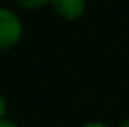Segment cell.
Segmentation results:
<instances>
[{
  "instance_id": "1",
  "label": "cell",
  "mask_w": 129,
  "mask_h": 127,
  "mask_svg": "<svg viewBox=\"0 0 129 127\" xmlns=\"http://www.w3.org/2000/svg\"><path fill=\"white\" fill-rule=\"evenodd\" d=\"M21 19L9 9L0 7V51L11 49L21 40Z\"/></svg>"
},
{
  "instance_id": "2",
  "label": "cell",
  "mask_w": 129,
  "mask_h": 127,
  "mask_svg": "<svg viewBox=\"0 0 129 127\" xmlns=\"http://www.w3.org/2000/svg\"><path fill=\"white\" fill-rule=\"evenodd\" d=\"M58 16L64 19H77L86 12V0H51Z\"/></svg>"
},
{
  "instance_id": "3",
  "label": "cell",
  "mask_w": 129,
  "mask_h": 127,
  "mask_svg": "<svg viewBox=\"0 0 129 127\" xmlns=\"http://www.w3.org/2000/svg\"><path fill=\"white\" fill-rule=\"evenodd\" d=\"M14 2L19 4L21 7H26V9H39V7L45 5L51 0H14Z\"/></svg>"
},
{
  "instance_id": "4",
  "label": "cell",
  "mask_w": 129,
  "mask_h": 127,
  "mask_svg": "<svg viewBox=\"0 0 129 127\" xmlns=\"http://www.w3.org/2000/svg\"><path fill=\"white\" fill-rule=\"evenodd\" d=\"M5 111H7V103H5L4 96L0 94V120H4V115H5Z\"/></svg>"
},
{
  "instance_id": "5",
  "label": "cell",
  "mask_w": 129,
  "mask_h": 127,
  "mask_svg": "<svg viewBox=\"0 0 129 127\" xmlns=\"http://www.w3.org/2000/svg\"><path fill=\"white\" fill-rule=\"evenodd\" d=\"M0 127H18V125L11 120H0Z\"/></svg>"
},
{
  "instance_id": "6",
  "label": "cell",
  "mask_w": 129,
  "mask_h": 127,
  "mask_svg": "<svg viewBox=\"0 0 129 127\" xmlns=\"http://www.w3.org/2000/svg\"><path fill=\"white\" fill-rule=\"evenodd\" d=\"M84 127H108L107 124H101V122H91V124H86Z\"/></svg>"
},
{
  "instance_id": "7",
  "label": "cell",
  "mask_w": 129,
  "mask_h": 127,
  "mask_svg": "<svg viewBox=\"0 0 129 127\" xmlns=\"http://www.w3.org/2000/svg\"><path fill=\"white\" fill-rule=\"evenodd\" d=\"M120 127H129V118H127V120H124V122H122V125H120Z\"/></svg>"
}]
</instances>
